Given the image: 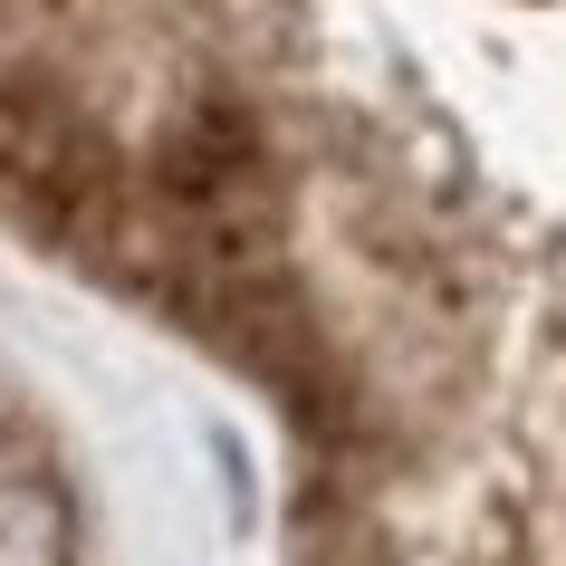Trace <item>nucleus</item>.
Returning <instances> with one entry per match:
<instances>
[{
    "mask_svg": "<svg viewBox=\"0 0 566 566\" xmlns=\"http://www.w3.org/2000/svg\"><path fill=\"white\" fill-rule=\"evenodd\" d=\"M67 490L49 461L0 442V566H67Z\"/></svg>",
    "mask_w": 566,
    "mask_h": 566,
    "instance_id": "f257e3e1",
    "label": "nucleus"
}]
</instances>
